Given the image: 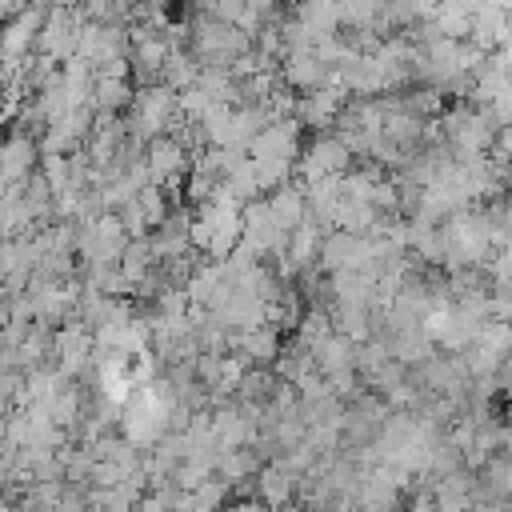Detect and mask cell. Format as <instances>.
<instances>
[{"label":"cell","mask_w":512,"mask_h":512,"mask_svg":"<svg viewBox=\"0 0 512 512\" xmlns=\"http://www.w3.org/2000/svg\"><path fill=\"white\" fill-rule=\"evenodd\" d=\"M496 380H500V388H504V396L512 400V352L500 360V368H496Z\"/></svg>","instance_id":"obj_2"},{"label":"cell","mask_w":512,"mask_h":512,"mask_svg":"<svg viewBox=\"0 0 512 512\" xmlns=\"http://www.w3.org/2000/svg\"><path fill=\"white\" fill-rule=\"evenodd\" d=\"M172 112H176V96H172V88H168V84H164V88H144V92L136 96V104H132L136 128H140L144 136L164 132V128H168V120H172Z\"/></svg>","instance_id":"obj_1"}]
</instances>
